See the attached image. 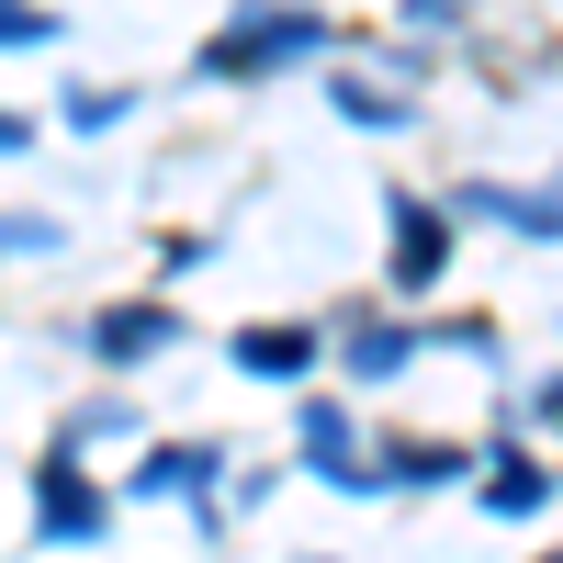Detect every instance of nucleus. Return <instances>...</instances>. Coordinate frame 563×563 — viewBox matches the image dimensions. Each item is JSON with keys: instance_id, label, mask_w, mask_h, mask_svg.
I'll return each instance as SVG.
<instances>
[{"instance_id": "f257e3e1", "label": "nucleus", "mask_w": 563, "mask_h": 563, "mask_svg": "<svg viewBox=\"0 0 563 563\" xmlns=\"http://www.w3.org/2000/svg\"><path fill=\"white\" fill-rule=\"evenodd\" d=\"M316 34H327L316 12H282V0H271V12H249L238 34H214V45H203V79H249V68H271V57H305Z\"/></svg>"}, {"instance_id": "f03ea898", "label": "nucleus", "mask_w": 563, "mask_h": 563, "mask_svg": "<svg viewBox=\"0 0 563 563\" xmlns=\"http://www.w3.org/2000/svg\"><path fill=\"white\" fill-rule=\"evenodd\" d=\"M169 339H180L169 305H113L102 327H90V350H102V361H147V350H169Z\"/></svg>"}, {"instance_id": "7ed1b4c3", "label": "nucleus", "mask_w": 563, "mask_h": 563, "mask_svg": "<svg viewBox=\"0 0 563 563\" xmlns=\"http://www.w3.org/2000/svg\"><path fill=\"white\" fill-rule=\"evenodd\" d=\"M395 282H440V260H451V238H440V214L429 203H395Z\"/></svg>"}, {"instance_id": "20e7f679", "label": "nucleus", "mask_w": 563, "mask_h": 563, "mask_svg": "<svg viewBox=\"0 0 563 563\" xmlns=\"http://www.w3.org/2000/svg\"><path fill=\"white\" fill-rule=\"evenodd\" d=\"M45 519H57V541H90V530H102V507L79 496V474H68V462H45Z\"/></svg>"}, {"instance_id": "39448f33", "label": "nucleus", "mask_w": 563, "mask_h": 563, "mask_svg": "<svg viewBox=\"0 0 563 563\" xmlns=\"http://www.w3.org/2000/svg\"><path fill=\"white\" fill-rule=\"evenodd\" d=\"M238 361H249V372H305V361H316V339H305V327H249Z\"/></svg>"}, {"instance_id": "423d86ee", "label": "nucleus", "mask_w": 563, "mask_h": 563, "mask_svg": "<svg viewBox=\"0 0 563 563\" xmlns=\"http://www.w3.org/2000/svg\"><path fill=\"white\" fill-rule=\"evenodd\" d=\"M406 350H417V339H406V327H361V350H350V361H361V372H372V384H384V372H395V361H406Z\"/></svg>"}, {"instance_id": "0eeeda50", "label": "nucleus", "mask_w": 563, "mask_h": 563, "mask_svg": "<svg viewBox=\"0 0 563 563\" xmlns=\"http://www.w3.org/2000/svg\"><path fill=\"white\" fill-rule=\"evenodd\" d=\"M169 485H214V451L192 462V451H169V462H147V496H169Z\"/></svg>"}, {"instance_id": "6e6552de", "label": "nucleus", "mask_w": 563, "mask_h": 563, "mask_svg": "<svg viewBox=\"0 0 563 563\" xmlns=\"http://www.w3.org/2000/svg\"><path fill=\"white\" fill-rule=\"evenodd\" d=\"M45 34H57V23H45L34 0H0V45H45Z\"/></svg>"}, {"instance_id": "1a4fd4ad", "label": "nucleus", "mask_w": 563, "mask_h": 563, "mask_svg": "<svg viewBox=\"0 0 563 563\" xmlns=\"http://www.w3.org/2000/svg\"><path fill=\"white\" fill-rule=\"evenodd\" d=\"M0 249H57V225L45 214H0Z\"/></svg>"}, {"instance_id": "9d476101", "label": "nucleus", "mask_w": 563, "mask_h": 563, "mask_svg": "<svg viewBox=\"0 0 563 563\" xmlns=\"http://www.w3.org/2000/svg\"><path fill=\"white\" fill-rule=\"evenodd\" d=\"M541 417H552V429H563V372H552V384H541Z\"/></svg>"}, {"instance_id": "9b49d317", "label": "nucleus", "mask_w": 563, "mask_h": 563, "mask_svg": "<svg viewBox=\"0 0 563 563\" xmlns=\"http://www.w3.org/2000/svg\"><path fill=\"white\" fill-rule=\"evenodd\" d=\"M12 147H23V124H12V113H0V158H12Z\"/></svg>"}]
</instances>
